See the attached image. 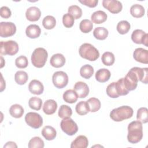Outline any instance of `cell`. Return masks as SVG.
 <instances>
[{"instance_id": "6da1fadb", "label": "cell", "mask_w": 148, "mask_h": 148, "mask_svg": "<svg viewBox=\"0 0 148 148\" xmlns=\"http://www.w3.org/2000/svg\"><path fill=\"white\" fill-rule=\"evenodd\" d=\"M143 138V127L142 123L139 121H134L128 126V141L135 144L139 142Z\"/></svg>"}, {"instance_id": "7a4b0ae2", "label": "cell", "mask_w": 148, "mask_h": 148, "mask_svg": "<svg viewBox=\"0 0 148 148\" xmlns=\"http://www.w3.org/2000/svg\"><path fill=\"white\" fill-rule=\"evenodd\" d=\"M134 113L132 108L128 106H122L113 109L110 113V117L114 121H122L130 119Z\"/></svg>"}, {"instance_id": "3957f363", "label": "cell", "mask_w": 148, "mask_h": 148, "mask_svg": "<svg viewBox=\"0 0 148 148\" xmlns=\"http://www.w3.org/2000/svg\"><path fill=\"white\" fill-rule=\"evenodd\" d=\"M79 53L81 57L90 61H94L99 57L98 50L91 44L87 43H83L80 46Z\"/></svg>"}, {"instance_id": "277c9868", "label": "cell", "mask_w": 148, "mask_h": 148, "mask_svg": "<svg viewBox=\"0 0 148 148\" xmlns=\"http://www.w3.org/2000/svg\"><path fill=\"white\" fill-rule=\"evenodd\" d=\"M48 57V53L46 49L38 47L34 50L31 56V62L32 65L38 68H40L45 65Z\"/></svg>"}, {"instance_id": "5b68a950", "label": "cell", "mask_w": 148, "mask_h": 148, "mask_svg": "<svg viewBox=\"0 0 148 148\" xmlns=\"http://www.w3.org/2000/svg\"><path fill=\"white\" fill-rule=\"evenodd\" d=\"M18 51L17 43L13 40L1 41L0 46V53L1 55L14 56Z\"/></svg>"}, {"instance_id": "8992f818", "label": "cell", "mask_w": 148, "mask_h": 148, "mask_svg": "<svg viewBox=\"0 0 148 148\" xmlns=\"http://www.w3.org/2000/svg\"><path fill=\"white\" fill-rule=\"evenodd\" d=\"M60 127L62 131L69 136L73 135L78 131L77 125L70 117L63 119L61 121Z\"/></svg>"}, {"instance_id": "52a82bcc", "label": "cell", "mask_w": 148, "mask_h": 148, "mask_svg": "<svg viewBox=\"0 0 148 148\" xmlns=\"http://www.w3.org/2000/svg\"><path fill=\"white\" fill-rule=\"evenodd\" d=\"M26 123L31 127L38 129L43 124V119L41 116L36 112H28L25 116Z\"/></svg>"}, {"instance_id": "ba28073f", "label": "cell", "mask_w": 148, "mask_h": 148, "mask_svg": "<svg viewBox=\"0 0 148 148\" xmlns=\"http://www.w3.org/2000/svg\"><path fill=\"white\" fill-rule=\"evenodd\" d=\"M52 81L56 88H62L68 84V76L63 71H57L54 73L52 76Z\"/></svg>"}, {"instance_id": "9c48e42d", "label": "cell", "mask_w": 148, "mask_h": 148, "mask_svg": "<svg viewBox=\"0 0 148 148\" xmlns=\"http://www.w3.org/2000/svg\"><path fill=\"white\" fill-rule=\"evenodd\" d=\"M123 81L126 88L129 91L134 90L136 88L139 80L132 68L128 71L125 77H123Z\"/></svg>"}, {"instance_id": "30bf717a", "label": "cell", "mask_w": 148, "mask_h": 148, "mask_svg": "<svg viewBox=\"0 0 148 148\" xmlns=\"http://www.w3.org/2000/svg\"><path fill=\"white\" fill-rule=\"evenodd\" d=\"M16 32V27L12 22H1L0 36L2 38H8L13 36Z\"/></svg>"}, {"instance_id": "8fae6325", "label": "cell", "mask_w": 148, "mask_h": 148, "mask_svg": "<svg viewBox=\"0 0 148 148\" xmlns=\"http://www.w3.org/2000/svg\"><path fill=\"white\" fill-rule=\"evenodd\" d=\"M132 40L136 44H143L148 46V34L142 29L134 30L131 35Z\"/></svg>"}, {"instance_id": "7c38bea8", "label": "cell", "mask_w": 148, "mask_h": 148, "mask_svg": "<svg viewBox=\"0 0 148 148\" xmlns=\"http://www.w3.org/2000/svg\"><path fill=\"white\" fill-rule=\"evenodd\" d=\"M102 6L113 14L119 13L123 8L122 3L117 0H103Z\"/></svg>"}, {"instance_id": "4fadbf2b", "label": "cell", "mask_w": 148, "mask_h": 148, "mask_svg": "<svg viewBox=\"0 0 148 148\" xmlns=\"http://www.w3.org/2000/svg\"><path fill=\"white\" fill-rule=\"evenodd\" d=\"M134 60L139 62L148 64V51L143 48L139 47L136 49L133 53Z\"/></svg>"}, {"instance_id": "5bb4252c", "label": "cell", "mask_w": 148, "mask_h": 148, "mask_svg": "<svg viewBox=\"0 0 148 148\" xmlns=\"http://www.w3.org/2000/svg\"><path fill=\"white\" fill-rule=\"evenodd\" d=\"M73 90L76 92L78 98H86L89 93V88L86 83L83 82H77L74 85Z\"/></svg>"}, {"instance_id": "9a60e30c", "label": "cell", "mask_w": 148, "mask_h": 148, "mask_svg": "<svg viewBox=\"0 0 148 148\" xmlns=\"http://www.w3.org/2000/svg\"><path fill=\"white\" fill-rule=\"evenodd\" d=\"M41 16L40 9L35 6H32L28 8L25 12V16L28 20L30 21H38Z\"/></svg>"}, {"instance_id": "2e32d148", "label": "cell", "mask_w": 148, "mask_h": 148, "mask_svg": "<svg viewBox=\"0 0 148 148\" xmlns=\"http://www.w3.org/2000/svg\"><path fill=\"white\" fill-rule=\"evenodd\" d=\"M28 90L33 94L40 95L43 93L44 87L40 81L34 79L30 82L28 85Z\"/></svg>"}, {"instance_id": "e0dca14e", "label": "cell", "mask_w": 148, "mask_h": 148, "mask_svg": "<svg viewBox=\"0 0 148 148\" xmlns=\"http://www.w3.org/2000/svg\"><path fill=\"white\" fill-rule=\"evenodd\" d=\"M132 69L135 71L139 81L143 83L147 84L148 83V68L133 67Z\"/></svg>"}, {"instance_id": "ac0fdd59", "label": "cell", "mask_w": 148, "mask_h": 148, "mask_svg": "<svg viewBox=\"0 0 148 148\" xmlns=\"http://www.w3.org/2000/svg\"><path fill=\"white\" fill-rule=\"evenodd\" d=\"M88 145L87 138L84 135H79L73 140L71 145V148H86Z\"/></svg>"}, {"instance_id": "d6986e66", "label": "cell", "mask_w": 148, "mask_h": 148, "mask_svg": "<svg viewBox=\"0 0 148 148\" xmlns=\"http://www.w3.org/2000/svg\"><path fill=\"white\" fill-rule=\"evenodd\" d=\"M57 109V103L54 99L46 101L43 106V111L47 115L53 114Z\"/></svg>"}, {"instance_id": "ffe728a7", "label": "cell", "mask_w": 148, "mask_h": 148, "mask_svg": "<svg viewBox=\"0 0 148 148\" xmlns=\"http://www.w3.org/2000/svg\"><path fill=\"white\" fill-rule=\"evenodd\" d=\"M41 33V29L39 25L36 24H31L28 25L25 29L26 35L31 39L38 38Z\"/></svg>"}, {"instance_id": "44dd1931", "label": "cell", "mask_w": 148, "mask_h": 148, "mask_svg": "<svg viewBox=\"0 0 148 148\" xmlns=\"http://www.w3.org/2000/svg\"><path fill=\"white\" fill-rule=\"evenodd\" d=\"M50 63L51 65L54 68H60L64 65L65 63V58L62 54H55L51 56Z\"/></svg>"}, {"instance_id": "7402d4cb", "label": "cell", "mask_w": 148, "mask_h": 148, "mask_svg": "<svg viewBox=\"0 0 148 148\" xmlns=\"http://www.w3.org/2000/svg\"><path fill=\"white\" fill-rule=\"evenodd\" d=\"M110 72L106 68L99 69L97 71L95 75L96 80L100 83H105L108 81L110 77Z\"/></svg>"}, {"instance_id": "603a6c76", "label": "cell", "mask_w": 148, "mask_h": 148, "mask_svg": "<svg viewBox=\"0 0 148 148\" xmlns=\"http://www.w3.org/2000/svg\"><path fill=\"white\" fill-rule=\"evenodd\" d=\"M107 17V14L105 12L102 10H97L92 14L91 19L93 23L99 24L106 21Z\"/></svg>"}, {"instance_id": "cb8c5ba5", "label": "cell", "mask_w": 148, "mask_h": 148, "mask_svg": "<svg viewBox=\"0 0 148 148\" xmlns=\"http://www.w3.org/2000/svg\"><path fill=\"white\" fill-rule=\"evenodd\" d=\"M42 136L47 140H53L57 135L56 130L51 126H45L42 130Z\"/></svg>"}, {"instance_id": "d4e9b609", "label": "cell", "mask_w": 148, "mask_h": 148, "mask_svg": "<svg viewBox=\"0 0 148 148\" xmlns=\"http://www.w3.org/2000/svg\"><path fill=\"white\" fill-rule=\"evenodd\" d=\"M63 99L69 103H73L77 100L78 96L74 90L69 89L65 91L63 94Z\"/></svg>"}, {"instance_id": "484cf974", "label": "cell", "mask_w": 148, "mask_h": 148, "mask_svg": "<svg viewBox=\"0 0 148 148\" xmlns=\"http://www.w3.org/2000/svg\"><path fill=\"white\" fill-rule=\"evenodd\" d=\"M145 8L143 6L139 4H134L130 8L131 14L135 18H140L145 14Z\"/></svg>"}, {"instance_id": "4316f807", "label": "cell", "mask_w": 148, "mask_h": 148, "mask_svg": "<svg viewBox=\"0 0 148 148\" xmlns=\"http://www.w3.org/2000/svg\"><path fill=\"white\" fill-rule=\"evenodd\" d=\"M24 112L23 108L18 104H14L12 105L9 109L10 114L14 118H20L22 117Z\"/></svg>"}, {"instance_id": "83f0119b", "label": "cell", "mask_w": 148, "mask_h": 148, "mask_svg": "<svg viewBox=\"0 0 148 148\" xmlns=\"http://www.w3.org/2000/svg\"><path fill=\"white\" fill-rule=\"evenodd\" d=\"M94 72L93 67L89 64L84 65L80 69V76L86 79H90L94 74Z\"/></svg>"}, {"instance_id": "f1b7e54d", "label": "cell", "mask_w": 148, "mask_h": 148, "mask_svg": "<svg viewBox=\"0 0 148 148\" xmlns=\"http://www.w3.org/2000/svg\"><path fill=\"white\" fill-rule=\"evenodd\" d=\"M108 31L106 28L102 27H97L93 31L94 36L98 40H104L108 36Z\"/></svg>"}, {"instance_id": "f546056e", "label": "cell", "mask_w": 148, "mask_h": 148, "mask_svg": "<svg viewBox=\"0 0 148 148\" xmlns=\"http://www.w3.org/2000/svg\"><path fill=\"white\" fill-rule=\"evenodd\" d=\"M28 76L26 72L23 71H18L14 75L15 82L20 85H23L27 82Z\"/></svg>"}, {"instance_id": "4dcf8cb0", "label": "cell", "mask_w": 148, "mask_h": 148, "mask_svg": "<svg viewBox=\"0 0 148 148\" xmlns=\"http://www.w3.org/2000/svg\"><path fill=\"white\" fill-rule=\"evenodd\" d=\"M75 110L76 113L81 116L85 115L90 112L87 101H80L76 105Z\"/></svg>"}, {"instance_id": "1f68e13d", "label": "cell", "mask_w": 148, "mask_h": 148, "mask_svg": "<svg viewBox=\"0 0 148 148\" xmlns=\"http://www.w3.org/2000/svg\"><path fill=\"white\" fill-rule=\"evenodd\" d=\"M87 103L91 112H96L101 108V102L98 98H91L87 101Z\"/></svg>"}, {"instance_id": "d6a6232c", "label": "cell", "mask_w": 148, "mask_h": 148, "mask_svg": "<svg viewBox=\"0 0 148 148\" xmlns=\"http://www.w3.org/2000/svg\"><path fill=\"white\" fill-rule=\"evenodd\" d=\"M136 119L141 123H146L148 121V110L145 107L139 108L137 111Z\"/></svg>"}, {"instance_id": "836d02e7", "label": "cell", "mask_w": 148, "mask_h": 148, "mask_svg": "<svg viewBox=\"0 0 148 148\" xmlns=\"http://www.w3.org/2000/svg\"><path fill=\"white\" fill-rule=\"evenodd\" d=\"M58 116L61 119L70 117L72 114V109L66 105H62L58 112Z\"/></svg>"}, {"instance_id": "e575fe53", "label": "cell", "mask_w": 148, "mask_h": 148, "mask_svg": "<svg viewBox=\"0 0 148 148\" xmlns=\"http://www.w3.org/2000/svg\"><path fill=\"white\" fill-rule=\"evenodd\" d=\"M42 25L47 29H53L56 25V18L52 16H47L43 19Z\"/></svg>"}, {"instance_id": "d590c367", "label": "cell", "mask_w": 148, "mask_h": 148, "mask_svg": "<svg viewBox=\"0 0 148 148\" xmlns=\"http://www.w3.org/2000/svg\"><path fill=\"white\" fill-rule=\"evenodd\" d=\"M101 60L102 63L106 66H110L112 65L115 60L114 54L109 51L105 52L101 57Z\"/></svg>"}, {"instance_id": "8d00e7d4", "label": "cell", "mask_w": 148, "mask_h": 148, "mask_svg": "<svg viewBox=\"0 0 148 148\" xmlns=\"http://www.w3.org/2000/svg\"><path fill=\"white\" fill-rule=\"evenodd\" d=\"M117 31L121 35L127 34L131 28L130 24L126 20H122L119 22L117 25Z\"/></svg>"}, {"instance_id": "74e56055", "label": "cell", "mask_w": 148, "mask_h": 148, "mask_svg": "<svg viewBox=\"0 0 148 148\" xmlns=\"http://www.w3.org/2000/svg\"><path fill=\"white\" fill-rule=\"evenodd\" d=\"M79 28L82 32L86 34L91 31L93 28V24L90 20L84 19L82 20L80 23Z\"/></svg>"}, {"instance_id": "f35d334b", "label": "cell", "mask_w": 148, "mask_h": 148, "mask_svg": "<svg viewBox=\"0 0 148 148\" xmlns=\"http://www.w3.org/2000/svg\"><path fill=\"white\" fill-rule=\"evenodd\" d=\"M28 105L31 109L35 110H39L42 105V100L39 98L34 97L29 99Z\"/></svg>"}, {"instance_id": "ab89813d", "label": "cell", "mask_w": 148, "mask_h": 148, "mask_svg": "<svg viewBox=\"0 0 148 148\" xmlns=\"http://www.w3.org/2000/svg\"><path fill=\"white\" fill-rule=\"evenodd\" d=\"M116 87L117 90V94L120 95H126L128 94L129 91L126 88L124 81H123V77L120 79L117 80V82H116Z\"/></svg>"}, {"instance_id": "60d3db41", "label": "cell", "mask_w": 148, "mask_h": 148, "mask_svg": "<svg viewBox=\"0 0 148 148\" xmlns=\"http://www.w3.org/2000/svg\"><path fill=\"white\" fill-rule=\"evenodd\" d=\"M44 147L43 140L39 136H35L30 139L28 143L29 148H43Z\"/></svg>"}, {"instance_id": "b9f144b4", "label": "cell", "mask_w": 148, "mask_h": 148, "mask_svg": "<svg viewBox=\"0 0 148 148\" xmlns=\"http://www.w3.org/2000/svg\"><path fill=\"white\" fill-rule=\"evenodd\" d=\"M68 13L72 16L74 19H79L82 16V9L77 5L70 6L68 8Z\"/></svg>"}, {"instance_id": "7bdbcfd3", "label": "cell", "mask_w": 148, "mask_h": 148, "mask_svg": "<svg viewBox=\"0 0 148 148\" xmlns=\"http://www.w3.org/2000/svg\"><path fill=\"white\" fill-rule=\"evenodd\" d=\"M106 91L107 95L110 98H116L119 97L116 87V82H112V83L109 84L108 86Z\"/></svg>"}, {"instance_id": "ee69618b", "label": "cell", "mask_w": 148, "mask_h": 148, "mask_svg": "<svg viewBox=\"0 0 148 148\" xmlns=\"http://www.w3.org/2000/svg\"><path fill=\"white\" fill-rule=\"evenodd\" d=\"M28 64L27 58L24 56L18 57L15 60V65L18 68H25Z\"/></svg>"}, {"instance_id": "f6af8a7d", "label": "cell", "mask_w": 148, "mask_h": 148, "mask_svg": "<svg viewBox=\"0 0 148 148\" xmlns=\"http://www.w3.org/2000/svg\"><path fill=\"white\" fill-rule=\"evenodd\" d=\"M62 23L66 28H71L74 24V18L69 13L64 14L62 17Z\"/></svg>"}, {"instance_id": "bcb514c9", "label": "cell", "mask_w": 148, "mask_h": 148, "mask_svg": "<svg viewBox=\"0 0 148 148\" xmlns=\"http://www.w3.org/2000/svg\"><path fill=\"white\" fill-rule=\"evenodd\" d=\"M12 12L7 6H2L0 9V15L2 18H8L11 16Z\"/></svg>"}, {"instance_id": "7dc6e473", "label": "cell", "mask_w": 148, "mask_h": 148, "mask_svg": "<svg viewBox=\"0 0 148 148\" xmlns=\"http://www.w3.org/2000/svg\"><path fill=\"white\" fill-rule=\"evenodd\" d=\"M79 2L89 8H95L98 3V0H79Z\"/></svg>"}, {"instance_id": "c3c4849f", "label": "cell", "mask_w": 148, "mask_h": 148, "mask_svg": "<svg viewBox=\"0 0 148 148\" xmlns=\"http://www.w3.org/2000/svg\"><path fill=\"white\" fill-rule=\"evenodd\" d=\"M3 147H17V146L16 145V143L14 142H12V141H10V142H8L6 145H4Z\"/></svg>"}]
</instances>
